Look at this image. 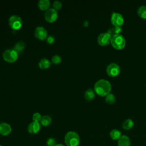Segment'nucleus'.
Instances as JSON below:
<instances>
[{"mask_svg":"<svg viewBox=\"0 0 146 146\" xmlns=\"http://www.w3.org/2000/svg\"><path fill=\"white\" fill-rule=\"evenodd\" d=\"M111 91V84L106 79H100L94 85V91L100 96H106Z\"/></svg>","mask_w":146,"mask_h":146,"instance_id":"1","label":"nucleus"},{"mask_svg":"<svg viewBox=\"0 0 146 146\" xmlns=\"http://www.w3.org/2000/svg\"><path fill=\"white\" fill-rule=\"evenodd\" d=\"M64 141L66 146H78L80 143V137L76 132L69 131L66 134Z\"/></svg>","mask_w":146,"mask_h":146,"instance_id":"2","label":"nucleus"},{"mask_svg":"<svg viewBox=\"0 0 146 146\" xmlns=\"http://www.w3.org/2000/svg\"><path fill=\"white\" fill-rule=\"evenodd\" d=\"M125 39L124 36L121 34L114 35L111 38V44L116 50H122L125 47Z\"/></svg>","mask_w":146,"mask_h":146,"instance_id":"3","label":"nucleus"},{"mask_svg":"<svg viewBox=\"0 0 146 146\" xmlns=\"http://www.w3.org/2000/svg\"><path fill=\"white\" fill-rule=\"evenodd\" d=\"M2 56L5 61L13 63L17 59L18 54L14 49H7L3 52Z\"/></svg>","mask_w":146,"mask_h":146,"instance_id":"4","label":"nucleus"},{"mask_svg":"<svg viewBox=\"0 0 146 146\" xmlns=\"http://www.w3.org/2000/svg\"><path fill=\"white\" fill-rule=\"evenodd\" d=\"M124 19L123 16L117 12H113L111 16V22L115 27H121L124 24Z\"/></svg>","mask_w":146,"mask_h":146,"instance_id":"5","label":"nucleus"},{"mask_svg":"<svg viewBox=\"0 0 146 146\" xmlns=\"http://www.w3.org/2000/svg\"><path fill=\"white\" fill-rule=\"evenodd\" d=\"M9 24L10 27L14 30H18L22 26V20L18 15H11L9 19Z\"/></svg>","mask_w":146,"mask_h":146,"instance_id":"6","label":"nucleus"},{"mask_svg":"<svg viewBox=\"0 0 146 146\" xmlns=\"http://www.w3.org/2000/svg\"><path fill=\"white\" fill-rule=\"evenodd\" d=\"M106 71L109 76L112 78L116 77L120 74V66L115 63H111L108 65L106 68Z\"/></svg>","mask_w":146,"mask_h":146,"instance_id":"7","label":"nucleus"},{"mask_svg":"<svg viewBox=\"0 0 146 146\" xmlns=\"http://www.w3.org/2000/svg\"><path fill=\"white\" fill-rule=\"evenodd\" d=\"M112 36L107 33H103L100 34L97 38L98 44L102 46H106L111 43Z\"/></svg>","mask_w":146,"mask_h":146,"instance_id":"8","label":"nucleus"},{"mask_svg":"<svg viewBox=\"0 0 146 146\" xmlns=\"http://www.w3.org/2000/svg\"><path fill=\"white\" fill-rule=\"evenodd\" d=\"M44 18L48 22H54L58 18V13L54 8H49L46 10L44 13Z\"/></svg>","mask_w":146,"mask_h":146,"instance_id":"9","label":"nucleus"},{"mask_svg":"<svg viewBox=\"0 0 146 146\" xmlns=\"http://www.w3.org/2000/svg\"><path fill=\"white\" fill-rule=\"evenodd\" d=\"M40 129V124L39 122L33 121L30 123L27 127V131L29 133L35 135L37 133Z\"/></svg>","mask_w":146,"mask_h":146,"instance_id":"10","label":"nucleus"},{"mask_svg":"<svg viewBox=\"0 0 146 146\" xmlns=\"http://www.w3.org/2000/svg\"><path fill=\"white\" fill-rule=\"evenodd\" d=\"M34 35L37 38L43 40L47 38V33L44 27L42 26H38L34 31Z\"/></svg>","mask_w":146,"mask_h":146,"instance_id":"11","label":"nucleus"},{"mask_svg":"<svg viewBox=\"0 0 146 146\" xmlns=\"http://www.w3.org/2000/svg\"><path fill=\"white\" fill-rule=\"evenodd\" d=\"M12 131L11 127L7 123H0V135L2 136H7Z\"/></svg>","mask_w":146,"mask_h":146,"instance_id":"12","label":"nucleus"},{"mask_svg":"<svg viewBox=\"0 0 146 146\" xmlns=\"http://www.w3.org/2000/svg\"><path fill=\"white\" fill-rule=\"evenodd\" d=\"M117 146H130L131 141L128 136L126 135H121V136L117 140Z\"/></svg>","mask_w":146,"mask_h":146,"instance_id":"13","label":"nucleus"},{"mask_svg":"<svg viewBox=\"0 0 146 146\" xmlns=\"http://www.w3.org/2000/svg\"><path fill=\"white\" fill-rule=\"evenodd\" d=\"M134 125L133 121L131 119L125 120L122 123V128L126 131H128L133 128Z\"/></svg>","mask_w":146,"mask_h":146,"instance_id":"14","label":"nucleus"},{"mask_svg":"<svg viewBox=\"0 0 146 146\" xmlns=\"http://www.w3.org/2000/svg\"><path fill=\"white\" fill-rule=\"evenodd\" d=\"M123 29L121 28V27H115L113 26L112 27H110V29H108L107 33L111 36H113L114 35H117V34H120V33H121Z\"/></svg>","mask_w":146,"mask_h":146,"instance_id":"15","label":"nucleus"},{"mask_svg":"<svg viewBox=\"0 0 146 146\" xmlns=\"http://www.w3.org/2000/svg\"><path fill=\"white\" fill-rule=\"evenodd\" d=\"M95 96V94L94 90L91 88L87 90L84 94V97L87 101H91L94 99Z\"/></svg>","mask_w":146,"mask_h":146,"instance_id":"16","label":"nucleus"},{"mask_svg":"<svg viewBox=\"0 0 146 146\" xmlns=\"http://www.w3.org/2000/svg\"><path fill=\"white\" fill-rule=\"evenodd\" d=\"M50 2L49 0H40L38 2V7L42 10H47L49 9Z\"/></svg>","mask_w":146,"mask_h":146,"instance_id":"17","label":"nucleus"},{"mask_svg":"<svg viewBox=\"0 0 146 146\" xmlns=\"http://www.w3.org/2000/svg\"><path fill=\"white\" fill-rule=\"evenodd\" d=\"M110 136L112 140H117L121 136V133L119 130L113 129H112L110 132Z\"/></svg>","mask_w":146,"mask_h":146,"instance_id":"18","label":"nucleus"},{"mask_svg":"<svg viewBox=\"0 0 146 146\" xmlns=\"http://www.w3.org/2000/svg\"><path fill=\"white\" fill-rule=\"evenodd\" d=\"M137 14L140 18L146 19V6H140L137 10Z\"/></svg>","mask_w":146,"mask_h":146,"instance_id":"19","label":"nucleus"},{"mask_svg":"<svg viewBox=\"0 0 146 146\" xmlns=\"http://www.w3.org/2000/svg\"><path fill=\"white\" fill-rule=\"evenodd\" d=\"M51 63L50 60L46 58H43L39 61L38 65L41 69H47L50 66Z\"/></svg>","mask_w":146,"mask_h":146,"instance_id":"20","label":"nucleus"},{"mask_svg":"<svg viewBox=\"0 0 146 146\" xmlns=\"http://www.w3.org/2000/svg\"><path fill=\"white\" fill-rule=\"evenodd\" d=\"M51 117L48 115H44L42 116V118L40 121V124L43 126H48L51 123Z\"/></svg>","mask_w":146,"mask_h":146,"instance_id":"21","label":"nucleus"},{"mask_svg":"<svg viewBox=\"0 0 146 146\" xmlns=\"http://www.w3.org/2000/svg\"><path fill=\"white\" fill-rule=\"evenodd\" d=\"M25 47V43L22 41L18 42L14 46V50H15L18 54L21 52Z\"/></svg>","mask_w":146,"mask_h":146,"instance_id":"22","label":"nucleus"},{"mask_svg":"<svg viewBox=\"0 0 146 146\" xmlns=\"http://www.w3.org/2000/svg\"><path fill=\"white\" fill-rule=\"evenodd\" d=\"M116 98L113 94L110 93L105 96V101L108 104H112L115 102Z\"/></svg>","mask_w":146,"mask_h":146,"instance_id":"23","label":"nucleus"},{"mask_svg":"<svg viewBox=\"0 0 146 146\" xmlns=\"http://www.w3.org/2000/svg\"><path fill=\"white\" fill-rule=\"evenodd\" d=\"M51 61L53 63L56 64H58L59 63L61 62L62 61V58L61 57L58 55H54L52 57V59H51Z\"/></svg>","mask_w":146,"mask_h":146,"instance_id":"24","label":"nucleus"},{"mask_svg":"<svg viewBox=\"0 0 146 146\" xmlns=\"http://www.w3.org/2000/svg\"><path fill=\"white\" fill-rule=\"evenodd\" d=\"M62 6V3L60 1L57 0V1H54V2L53 3V7L56 11L58 10H59L61 8Z\"/></svg>","mask_w":146,"mask_h":146,"instance_id":"25","label":"nucleus"},{"mask_svg":"<svg viewBox=\"0 0 146 146\" xmlns=\"http://www.w3.org/2000/svg\"><path fill=\"white\" fill-rule=\"evenodd\" d=\"M42 118V116L40 115V114L38 112H36L34 113L33 115V120L34 121H36V122H39L40 121V119Z\"/></svg>","mask_w":146,"mask_h":146,"instance_id":"26","label":"nucleus"},{"mask_svg":"<svg viewBox=\"0 0 146 146\" xmlns=\"http://www.w3.org/2000/svg\"><path fill=\"white\" fill-rule=\"evenodd\" d=\"M46 144L47 146H55L56 144V142L54 138L51 137L47 139L46 141Z\"/></svg>","mask_w":146,"mask_h":146,"instance_id":"27","label":"nucleus"},{"mask_svg":"<svg viewBox=\"0 0 146 146\" xmlns=\"http://www.w3.org/2000/svg\"><path fill=\"white\" fill-rule=\"evenodd\" d=\"M55 41V38L52 35H49L47 37V42L49 44H51L52 43H54V42Z\"/></svg>","mask_w":146,"mask_h":146,"instance_id":"28","label":"nucleus"},{"mask_svg":"<svg viewBox=\"0 0 146 146\" xmlns=\"http://www.w3.org/2000/svg\"><path fill=\"white\" fill-rule=\"evenodd\" d=\"M88 25V22L87 21H85L83 22V26L84 27H87Z\"/></svg>","mask_w":146,"mask_h":146,"instance_id":"29","label":"nucleus"},{"mask_svg":"<svg viewBox=\"0 0 146 146\" xmlns=\"http://www.w3.org/2000/svg\"><path fill=\"white\" fill-rule=\"evenodd\" d=\"M55 146H65V145L63 144H61V143H58Z\"/></svg>","mask_w":146,"mask_h":146,"instance_id":"30","label":"nucleus"},{"mask_svg":"<svg viewBox=\"0 0 146 146\" xmlns=\"http://www.w3.org/2000/svg\"><path fill=\"white\" fill-rule=\"evenodd\" d=\"M0 146H2V145H0Z\"/></svg>","mask_w":146,"mask_h":146,"instance_id":"31","label":"nucleus"},{"mask_svg":"<svg viewBox=\"0 0 146 146\" xmlns=\"http://www.w3.org/2000/svg\"><path fill=\"white\" fill-rule=\"evenodd\" d=\"M78 146H79V145H78Z\"/></svg>","mask_w":146,"mask_h":146,"instance_id":"32","label":"nucleus"}]
</instances>
